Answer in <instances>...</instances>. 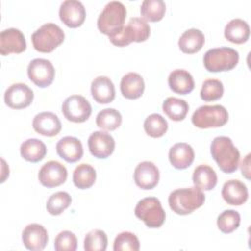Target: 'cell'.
<instances>
[{
    "label": "cell",
    "mask_w": 251,
    "mask_h": 251,
    "mask_svg": "<svg viewBox=\"0 0 251 251\" xmlns=\"http://www.w3.org/2000/svg\"><path fill=\"white\" fill-rule=\"evenodd\" d=\"M211 155L224 173L231 174L237 170L240 153L229 137H215L211 143Z\"/></svg>",
    "instance_id": "6da1fadb"
},
{
    "label": "cell",
    "mask_w": 251,
    "mask_h": 251,
    "mask_svg": "<svg viewBox=\"0 0 251 251\" xmlns=\"http://www.w3.org/2000/svg\"><path fill=\"white\" fill-rule=\"evenodd\" d=\"M205 201V195L202 190L196 186L178 188L172 191L168 202L170 208L177 215H188L194 210L200 208Z\"/></svg>",
    "instance_id": "7a4b0ae2"
},
{
    "label": "cell",
    "mask_w": 251,
    "mask_h": 251,
    "mask_svg": "<svg viewBox=\"0 0 251 251\" xmlns=\"http://www.w3.org/2000/svg\"><path fill=\"white\" fill-rule=\"evenodd\" d=\"M126 17V6L120 1H111L106 4L97 19L98 29L109 37L113 36L125 26Z\"/></svg>",
    "instance_id": "3957f363"
},
{
    "label": "cell",
    "mask_w": 251,
    "mask_h": 251,
    "mask_svg": "<svg viewBox=\"0 0 251 251\" xmlns=\"http://www.w3.org/2000/svg\"><path fill=\"white\" fill-rule=\"evenodd\" d=\"M238 52L230 47L209 49L203 58L204 66L208 72L218 73L232 70L238 63Z\"/></svg>",
    "instance_id": "277c9868"
},
{
    "label": "cell",
    "mask_w": 251,
    "mask_h": 251,
    "mask_svg": "<svg viewBox=\"0 0 251 251\" xmlns=\"http://www.w3.org/2000/svg\"><path fill=\"white\" fill-rule=\"evenodd\" d=\"M150 35V26L144 19L141 18H131L127 25L123 27V29L113 35L110 36V41L116 46H126L130 44L132 41L135 42H143Z\"/></svg>",
    "instance_id": "5b68a950"
},
{
    "label": "cell",
    "mask_w": 251,
    "mask_h": 251,
    "mask_svg": "<svg viewBox=\"0 0 251 251\" xmlns=\"http://www.w3.org/2000/svg\"><path fill=\"white\" fill-rule=\"evenodd\" d=\"M65 39L62 28L53 23H47L36 29L31 35L34 49L42 53H50Z\"/></svg>",
    "instance_id": "8992f818"
},
{
    "label": "cell",
    "mask_w": 251,
    "mask_h": 251,
    "mask_svg": "<svg viewBox=\"0 0 251 251\" xmlns=\"http://www.w3.org/2000/svg\"><path fill=\"white\" fill-rule=\"evenodd\" d=\"M228 113L222 105L200 106L192 115V124L199 128L220 127L226 124Z\"/></svg>",
    "instance_id": "52a82bcc"
},
{
    "label": "cell",
    "mask_w": 251,
    "mask_h": 251,
    "mask_svg": "<svg viewBox=\"0 0 251 251\" xmlns=\"http://www.w3.org/2000/svg\"><path fill=\"white\" fill-rule=\"evenodd\" d=\"M134 214L150 228L160 227L166 219V213L162 204L156 197H146L138 201Z\"/></svg>",
    "instance_id": "ba28073f"
},
{
    "label": "cell",
    "mask_w": 251,
    "mask_h": 251,
    "mask_svg": "<svg viewBox=\"0 0 251 251\" xmlns=\"http://www.w3.org/2000/svg\"><path fill=\"white\" fill-rule=\"evenodd\" d=\"M92 108L85 97L81 95H71L62 104V113L68 121L73 123H83L91 115Z\"/></svg>",
    "instance_id": "9c48e42d"
},
{
    "label": "cell",
    "mask_w": 251,
    "mask_h": 251,
    "mask_svg": "<svg viewBox=\"0 0 251 251\" xmlns=\"http://www.w3.org/2000/svg\"><path fill=\"white\" fill-rule=\"evenodd\" d=\"M28 78L38 87L49 86L55 77V69L47 59L36 58L27 66Z\"/></svg>",
    "instance_id": "30bf717a"
},
{
    "label": "cell",
    "mask_w": 251,
    "mask_h": 251,
    "mask_svg": "<svg viewBox=\"0 0 251 251\" xmlns=\"http://www.w3.org/2000/svg\"><path fill=\"white\" fill-rule=\"evenodd\" d=\"M68 176L66 167L58 161H48L39 170L38 179L40 183L48 188L63 184Z\"/></svg>",
    "instance_id": "8fae6325"
},
{
    "label": "cell",
    "mask_w": 251,
    "mask_h": 251,
    "mask_svg": "<svg viewBox=\"0 0 251 251\" xmlns=\"http://www.w3.org/2000/svg\"><path fill=\"white\" fill-rule=\"evenodd\" d=\"M33 91L25 83L18 82L10 85L4 94V101L12 109H24L31 104Z\"/></svg>",
    "instance_id": "7c38bea8"
},
{
    "label": "cell",
    "mask_w": 251,
    "mask_h": 251,
    "mask_svg": "<svg viewBox=\"0 0 251 251\" xmlns=\"http://www.w3.org/2000/svg\"><path fill=\"white\" fill-rule=\"evenodd\" d=\"M59 16L61 21L69 27L80 26L86 16L85 8L80 1L77 0H66L59 9Z\"/></svg>",
    "instance_id": "4fadbf2b"
},
{
    "label": "cell",
    "mask_w": 251,
    "mask_h": 251,
    "mask_svg": "<svg viewBox=\"0 0 251 251\" xmlns=\"http://www.w3.org/2000/svg\"><path fill=\"white\" fill-rule=\"evenodd\" d=\"M26 42L24 33L18 28H7L0 33V53L3 56L15 53L19 54L25 50Z\"/></svg>",
    "instance_id": "5bb4252c"
},
{
    "label": "cell",
    "mask_w": 251,
    "mask_h": 251,
    "mask_svg": "<svg viewBox=\"0 0 251 251\" xmlns=\"http://www.w3.org/2000/svg\"><path fill=\"white\" fill-rule=\"evenodd\" d=\"M87 144L90 153L98 159L108 158L115 149V140L113 136L102 130L91 133L88 137Z\"/></svg>",
    "instance_id": "9a60e30c"
},
{
    "label": "cell",
    "mask_w": 251,
    "mask_h": 251,
    "mask_svg": "<svg viewBox=\"0 0 251 251\" xmlns=\"http://www.w3.org/2000/svg\"><path fill=\"white\" fill-rule=\"evenodd\" d=\"M135 184L141 189H152L154 188L160 178V173L157 166L149 161H143L139 163L133 174Z\"/></svg>",
    "instance_id": "2e32d148"
},
{
    "label": "cell",
    "mask_w": 251,
    "mask_h": 251,
    "mask_svg": "<svg viewBox=\"0 0 251 251\" xmlns=\"http://www.w3.org/2000/svg\"><path fill=\"white\" fill-rule=\"evenodd\" d=\"M22 240L26 249L40 251L45 248L48 242V233L43 226L29 224L23 230Z\"/></svg>",
    "instance_id": "e0dca14e"
},
{
    "label": "cell",
    "mask_w": 251,
    "mask_h": 251,
    "mask_svg": "<svg viewBox=\"0 0 251 251\" xmlns=\"http://www.w3.org/2000/svg\"><path fill=\"white\" fill-rule=\"evenodd\" d=\"M32 127L37 133L51 137L60 132L62 124L56 114L52 112H41L33 118Z\"/></svg>",
    "instance_id": "ac0fdd59"
},
{
    "label": "cell",
    "mask_w": 251,
    "mask_h": 251,
    "mask_svg": "<svg viewBox=\"0 0 251 251\" xmlns=\"http://www.w3.org/2000/svg\"><path fill=\"white\" fill-rule=\"evenodd\" d=\"M57 154L68 163H75L81 159L83 147L79 139L74 136L61 138L56 145Z\"/></svg>",
    "instance_id": "d6986e66"
},
{
    "label": "cell",
    "mask_w": 251,
    "mask_h": 251,
    "mask_svg": "<svg viewBox=\"0 0 251 251\" xmlns=\"http://www.w3.org/2000/svg\"><path fill=\"white\" fill-rule=\"evenodd\" d=\"M222 196L227 204L240 206L248 199V189L242 181L230 179L224 183Z\"/></svg>",
    "instance_id": "ffe728a7"
},
{
    "label": "cell",
    "mask_w": 251,
    "mask_h": 251,
    "mask_svg": "<svg viewBox=\"0 0 251 251\" xmlns=\"http://www.w3.org/2000/svg\"><path fill=\"white\" fill-rule=\"evenodd\" d=\"M90 90L93 99L99 104H107L115 99V86L108 76L95 77L91 82Z\"/></svg>",
    "instance_id": "44dd1931"
},
{
    "label": "cell",
    "mask_w": 251,
    "mask_h": 251,
    "mask_svg": "<svg viewBox=\"0 0 251 251\" xmlns=\"http://www.w3.org/2000/svg\"><path fill=\"white\" fill-rule=\"evenodd\" d=\"M193 148L185 142H178L173 145L169 151V160L173 167L178 170L188 168L194 160Z\"/></svg>",
    "instance_id": "7402d4cb"
},
{
    "label": "cell",
    "mask_w": 251,
    "mask_h": 251,
    "mask_svg": "<svg viewBox=\"0 0 251 251\" xmlns=\"http://www.w3.org/2000/svg\"><path fill=\"white\" fill-rule=\"evenodd\" d=\"M170 88L177 94H188L194 89V79L190 73L183 69L174 70L168 77Z\"/></svg>",
    "instance_id": "603a6c76"
},
{
    "label": "cell",
    "mask_w": 251,
    "mask_h": 251,
    "mask_svg": "<svg viewBox=\"0 0 251 251\" xmlns=\"http://www.w3.org/2000/svg\"><path fill=\"white\" fill-rule=\"evenodd\" d=\"M120 88L124 97L127 99H137L143 94L145 84L139 74L131 72L122 77Z\"/></svg>",
    "instance_id": "cb8c5ba5"
},
{
    "label": "cell",
    "mask_w": 251,
    "mask_h": 251,
    "mask_svg": "<svg viewBox=\"0 0 251 251\" xmlns=\"http://www.w3.org/2000/svg\"><path fill=\"white\" fill-rule=\"evenodd\" d=\"M225 37L236 44L244 43L248 40L250 35V27L246 21L242 19H233L229 21L225 26Z\"/></svg>",
    "instance_id": "d4e9b609"
},
{
    "label": "cell",
    "mask_w": 251,
    "mask_h": 251,
    "mask_svg": "<svg viewBox=\"0 0 251 251\" xmlns=\"http://www.w3.org/2000/svg\"><path fill=\"white\" fill-rule=\"evenodd\" d=\"M204 42L205 36L201 30L197 28H189L180 35L178 39V47L185 54H194L203 47Z\"/></svg>",
    "instance_id": "484cf974"
},
{
    "label": "cell",
    "mask_w": 251,
    "mask_h": 251,
    "mask_svg": "<svg viewBox=\"0 0 251 251\" xmlns=\"http://www.w3.org/2000/svg\"><path fill=\"white\" fill-rule=\"evenodd\" d=\"M192 180L194 186L209 191L216 186L218 176L212 167L203 164L195 168L192 176Z\"/></svg>",
    "instance_id": "4316f807"
},
{
    "label": "cell",
    "mask_w": 251,
    "mask_h": 251,
    "mask_svg": "<svg viewBox=\"0 0 251 251\" xmlns=\"http://www.w3.org/2000/svg\"><path fill=\"white\" fill-rule=\"evenodd\" d=\"M21 156L31 163L41 161L47 152L45 144L37 138H28L21 144Z\"/></svg>",
    "instance_id": "83f0119b"
},
{
    "label": "cell",
    "mask_w": 251,
    "mask_h": 251,
    "mask_svg": "<svg viewBox=\"0 0 251 251\" xmlns=\"http://www.w3.org/2000/svg\"><path fill=\"white\" fill-rule=\"evenodd\" d=\"M164 113L173 121H182L189 110L187 102L176 97H168L162 105Z\"/></svg>",
    "instance_id": "f1b7e54d"
},
{
    "label": "cell",
    "mask_w": 251,
    "mask_h": 251,
    "mask_svg": "<svg viewBox=\"0 0 251 251\" xmlns=\"http://www.w3.org/2000/svg\"><path fill=\"white\" fill-rule=\"evenodd\" d=\"M96 179V172L89 164L78 165L73 173L74 184L79 189L91 187Z\"/></svg>",
    "instance_id": "f546056e"
},
{
    "label": "cell",
    "mask_w": 251,
    "mask_h": 251,
    "mask_svg": "<svg viewBox=\"0 0 251 251\" xmlns=\"http://www.w3.org/2000/svg\"><path fill=\"white\" fill-rule=\"evenodd\" d=\"M122 124L121 113L114 108H106L96 116V125L105 130H114Z\"/></svg>",
    "instance_id": "4dcf8cb0"
},
{
    "label": "cell",
    "mask_w": 251,
    "mask_h": 251,
    "mask_svg": "<svg viewBox=\"0 0 251 251\" xmlns=\"http://www.w3.org/2000/svg\"><path fill=\"white\" fill-rule=\"evenodd\" d=\"M166 4L163 0H144L140 6L141 16L149 22H158L163 19Z\"/></svg>",
    "instance_id": "1f68e13d"
},
{
    "label": "cell",
    "mask_w": 251,
    "mask_h": 251,
    "mask_svg": "<svg viewBox=\"0 0 251 251\" xmlns=\"http://www.w3.org/2000/svg\"><path fill=\"white\" fill-rule=\"evenodd\" d=\"M145 132L154 138L163 136L168 130V122L160 114L154 113L149 115L143 124Z\"/></svg>",
    "instance_id": "d6a6232c"
},
{
    "label": "cell",
    "mask_w": 251,
    "mask_h": 251,
    "mask_svg": "<svg viewBox=\"0 0 251 251\" xmlns=\"http://www.w3.org/2000/svg\"><path fill=\"white\" fill-rule=\"evenodd\" d=\"M72 197L66 191H58L53 193L47 200L46 209L50 215L58 216L62 214L71 204Z\"/></svg>",
    "instance_id": "836d02e7"
},
{
    "label": "cell",
    "mask_w": 251,
    "mask_h": 251,
    "mask_svg": "<svg viewBox=\"0 0 251 251\" xmlns=\"http://www.w3.org/2000/svg\"><path fill=\"white\" fill-rule=\"evenodd\" d=\"M240 225V215L235 210H225L217 219V226L224 233L234 231Z\"/></svg>",
    "instance_id": "e575fe53"
},
{
    "label": "cell",
    "mask_w": 251,
    "mask_h": 251,
    "mask_svg": "<svg viewBox=\"0 0 251 251\" xmlns=\"http://www.w3.org/2000/svg\"><path fill=\"white\" fill-rule=\"evenodd\" d=\"M85 251H105L108 245L107 234L101 229H93L84 237Z\"/></svg>",
    "instance_id": "d590c367"
},
{
    "label": "cell",
    "mask_w": 251,
    "mask_h": 251,
    "mask_svg": "<svg viewBox=\"0 0 251 251\" xmlns=\"http://www.w3.org/2000/svg\"><path fill=\"white\" fill-rule=\"evenodd\" d=\"M224 94L223 82L216 78H208L202 83L200 97L204 101H215Z\"/></svg>",
    "instance_id": "8d00e7d4"
},
{
    "label": "cell",
    "mask_w": 251,
    "mask_h": 251,
    "mask_svg": "<svg viewBox=\"0 0 251 251\" xmlns=\"http://www.w3.org/2000/svg\"><path fill=\"white\" fill-rule=\"evenodd\" d=\"M140 243L136 235L129 231L119 233L114 241V251H138Z\"/></svg>",
    "instance_id": "74e56055"
},
{
    "label": "cell",
    "mask_w": 251,
    "mask_h": 251,
    "mask_svg": "<svg viewBox=\"0 0 251 251\" xmlns=\"http://www.w3.org/2000/svg\"><path fill=\"white\" fill-rule=\"evenodd\" d=\"M76 247V236L70 230L61 231L55 238L54 248L57 251H75Z\"/></svg>",
    "instance_id": "f35d334b"
},
{
    "label": "cell",
    "mask_w": 251,
    "mask_h": 251,
    "mask_svg": "<svg viewBox=\"0 0 251 251\" xmlns=\"http://www.w3.org/2000/svg\"><path fill=\"white\" fill-rule=\"evenodd\" d=\"M250 154H247L245 159L241 161L240 164V169H241V174L244 176L247 179H250Z\"/></svg>",
    "instance_id": "ab89813d"
}]
</instances>
